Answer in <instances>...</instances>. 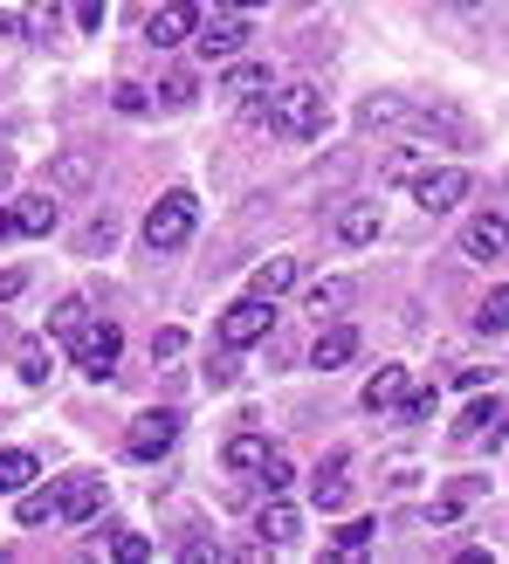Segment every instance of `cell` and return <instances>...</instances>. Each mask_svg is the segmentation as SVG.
<instances>
[{
  "instance_id": "cell-14",
  "label": "cell",
  "mask_w": 509,
  "mask_h": 564,
  "mask_svg": "<svg viewBox=\"0 0 509 564\" xmlns=\"http://www.w3.org/2000/svg\"><path fill=\"white\" fill-rule=\"evenodd\" d=\"M483 496H489V475H455V482L441 489V502H434V530H447L462 510H475Z\"/></svg>"
},
{
  "instance_id": "cell-8",
  "label": "cell",
  "mask_w": 509,
  "mask_h": 564,
  "mask_svg": "<svg viewBox=\"0 0 509 564\" xmlns=\"http://www.w3.org/2000/svg\"><path fill=\"white\" fill-rule=\"evenodd\" d=\"M420 138H447V145H483V131H475V118H468V110H455V104H427V110H413V118H407Z\"/></svg>"
},
{
  "instance_id": "cell-30",
  "label": "cell",
  "mask_w": 509,
  "mask_h": 564,
  "mask_svg": "<svg viewBox=\"0 0 509 564\" xmlns=\"http://www.w3.org/2000/svg\"><path fill=\"white\" fill-rule=\"evenodd\" d=\"M475 330H483V337H502V330H509V290H489V296H483V310H475Z\"/></svg>"
},
{
  "instance_id": "cell-33",
  "label": "cell",
  "mask_w": 509,
  "mask_h": 564,
  "mask_svg": "<svg viewBox=\"0 0 509 564\" xmlns=\"http://www.w3.org/2000/svg\"><path fill=\"white\" fill-rule=\"evenodd\" d=\"M254 482H269V496H282V489L296 482V468H290V455H282V447H269V462L254 468Z\"/></svg>"
},
{
  "instance_id": "cell-22",
  "label": "cell",
  "mask_w": 509,
  "mask_h": 564,
  "mask_svg": "<svg viewBox=\"0 0 509 564\" xmlns=\"http://www.w3.org/2000/svg\"><path fill=\"white\" fill-rule=\"evenodd\" d=\"M427 165H434V145H400V152L379 165V180H386V186H407V180L427 173Z\"/></svg>"
},
{
  "instance_id": "cell-20",
  "label": "cell",
  "mask_w": 509,
  "mask_h": 564,
  "mask_svg": "<svg viewBox=\"0 0 509 564\" xmlns=\"http://www.w3.org/2000/svg\"><path fill=\"white\" fill-rule=\"evenodd\" d=\"M351 296H358V290H351L345 275H324V282H310V290H303V310H310V317H337Z\"/></svg>"
},
{
  "instance_id": "cell-15",
  "label": "cell",
  "mask_w": 509,
  "mask_h": 564,
  "mask_svg": "<svg viewBox=\"0 0 509 564\" xmlns=\"http://www.w3.org/2000/svg\"><path fill=\"white\" fill-rule=\"evenodd\" d=\"M351 358H358V330L331 324V330H317V345H310V372H337V365H351Z\"/></svg>"
},
{
  "instance_id": "cell-47",
  "label": "cell",
  "mask_w": 509,
  "mask_h": 564,
  "mask_svg": "<svg viewBox=\"0 0 509 564\" xmlns=\"http://www.w3.org/2000/svg\"><path fill=\"white\" fill-rule=\"evenodd\" d=\"M447 8H483V0H447Z\"/></svg>"
},
{
  "instance_id": "cell-27",
  "label": "cell",
  "mask_w": 509,
  "mask_h": 564,
  "mask_svg": "<svg viewBox=\"0 0 509 564\" xmlns=\"http://www.w3.org/2000/svg\"><path fill=\"white\" fill-rule=\"evenodd\" d=\"M345 496H351V482L337 475V462L317 468V482H310V502H317V510H345Z\"/></svg>"
},
{
  "instance_id": "cell-16",
  "label": "cell",
  "mask_w": 509,
  "mask_h": 564,
  "mask_svg": "<svg viewBox=\"0 0 509 564\" xmlns=\"http://www.w3.org/2000/svg\"><path fill=\"white\" fill-rule=\"evenodd\" d=\"M400 392H407V365H379V372L365 379L358 406H365V413H392V406H400Z\"/></svg>"
},
{
  "instance_id": "cell-13",
  "label": "cell",
  "mask_w": 509,
  "mask_h": 564,
  "mask_svg": "<svg viewBox=\"0 0 509 564\" xmlns=\"http://www.w3.org/2000/svg\"><path fill=\"white\" fill-rule=\"evenodd\" d=\"M379 228H386V207L379 200H345V207H337V241H345V248L379 241Z\"/></svg>"
},
{
  "instance_id": "cell-23",
  "label": "cell",
  "mask_w": 509,
  "mask_h": 564,
  "mask_svg": "<svg viewBox=\"0 0 509 564\" xmlns=\"http://www.w3.org/2000/svg\"><path fill=\"white\" fill-rule=\"evenodd\" d=\"M35 475H42V462L28 455V447H0V496H21Z\"/></svg>"
},
{
  "instance_id": "cell-25",
  "label": "cell",
  "mask_w": 509,
  "mask_h": 564,
  "mask_svg": "<svg viewBox=\"0 0 509 564\" xmlns=\"http://www.w3.org/2000/svg\"><path fill=\"white\" fill-rule=\"evenodd\" d=\"M220 462H228L235 475H254V468L269 462V441H262V434H235L228 447H220Z\"/></svg>"
},
{
  "instance_id": "cell-5",
  "label": "cell",
  "mask_w": 509,
  "mask_h": 564,
  "mask_svg": "<svg viewBox=\"0 0 509 564\" xmlns=\"http://www.w3.org/2000/svg\"><path fill=\"white\" fill-rule=\"evenodd\" d=\"M269 330H275V303H269V296H241V303L220 310V345H228V351L262 345Z\"/></svg>"
},
{
  "instance_id": "cell-39",
  "label": "cell",
  "mask_w": 509,
  "mask_h": 564,
  "mask_svg": "<svg viewBox=\"0 0 509 564\" xmlns=\"http://www.w3.org/2000/svg\"><path fill=\"white\" fill-rule=\"evenodd\" d=\"M110 557H124V564H145V557H152V538H110Z\"/></svg>"
},
{
  "instance_id": "cell-6",
  "label": "cell",
  "mask_w": 509,
  "mask_h": 564,
  "mask_svg": "<svg viewBox=\"0 0 509 564\" xmlns=\"http://www.w3.org/2000/svg\"><path fill=\"white\" fill-rule=\"evenodd\" d=\"M173 441H180V413H173V406L138 413V420H131V434H124L131 462H159V455H173Z\"/></svg>"
},
{
  "instance_id": "cell-2",
  "label": "cell",
  "mask_w": 509,
  "mask_h": 564,
  "mask_svg": "<svg viewBox=\"0 0 509 564\" xmlns=\"http://www.w3.org/2000/svg\"><path fill=\"white\" fill-rule=\"evenodd\" d=\"M193 228H201V200H193L186 186H173V193H159L152 214H145V248L152 256H180L193 241Z\"/></svg>"
},
{
  "instance_id": "cell-35",
  "label": "cell",
  "mask_w": 509,
  "mask_h": 564,
  "mask_svg": "<svg viewBox=\"0 0 509 564\" xmlns=\"http://www.w3.org/2000/svg\"><path fill=\"white\" fill-rule=\"evenodd\" d=\"M110 241H118V214H104V220H90V228L76 235V248H83V256H97V248H110Z\"/></svg>"
},
{
  "instance_id": "cell-34",
  "label": "cell",
  "mask_w": 509,
  "mask_h": 564,
  "mask_svg": "<svg viewBox=\"0 0 509 564\" xmlns=\"http://www.w3.org/2000/svg\"><path fill=\"white\" fill-rule=\"evenodd\" d=\"M392 420H400V427H420V420H434V392H400V406H392Z\"/></svg>"
},
{
  "instance_id": "cell-44",
  "label": "cell",
  "mask_w": 509,
  "mask_h": 564,
  "mask_svg": "<svg viewBox=\"0 0 509 564\" xmlns=\"http://www.w3.org/2000/svg\"><path fill=\"white\" fill-rule=\"evenodd\" d=\"M14 186V152H0V193Z\"/></svg>"
},
{
  "instance_id": "cell-17",
  "label": "cell",
  "mask_w": 509,
  "mask_h": 564,
  "mask_svg": "<svg viewBox=\"0 0 509 564\" xmlns=\"http://www.w3.org/2000/svg\"><path fill=\"white\" fill-rule=\"evenodd\" d=\"M254 530H262V551H269V544H296V530H303V517H296V502H282V496H269V510L254 517Z\"/></svg>"
},
{
  "instance_id": "cell-1",
  "label": "cell",
  "mask_w": 509,
  "mask_h": 564,
  "mask_svg": "<svg viewBox=\"0 0 509 564\" xmlns=\"http://www.w3.org/2000/svg\"><path fill=\"white\" fill-rule=\"evenodd\" d=\"M262 118H269V131L310 145V138H324V124H331V97L317 83H282L275 97H262Z\"/></svg>"
},
{
  "instance_id": "cell-43",
  "label": "cell",
  "mask_w": 509,
  "mask_h": 564,
  "mask_svg": "<svg viewBox=\"0 0 509 564\" xmlns=\"http://www.w3.org/2000/svg\"><path fill=\"white\" fill-rule=\"evenodd\" d=\"M69 14H76V28H104V0H76Z\"/></svg>"
},
{
  "instance_id": "cell-37",
  "label": "cell",
  "mask_w": 509,
  "mask_h": 564,
  "mask_svg": "<svg viewBox=\"0 0 509 564\" xmlns=\"http://www.w3.org/2000/svg\"><path fill=\"white\" fill-rule=\"evenodd\" d=\"M110 104H118L124 118H145V110H152V97L138 90V83H118V90H110Z\"/></svg>"
},
{
  "instance_id": "cell-21",
  "label": "cell",
  "mask_w": 509,
  "mask_h": 564,
  "mask_svg": "<svg viewBox=\"0 0 509 564\" xmlns=\"http://www.w3.org/2000/svg\"><path fill=\"white\" fill-rule=\"evenodd\" d=\"M14 372H21L28 386H48V372H55L48 337H21V345H14Z\"/></svg>"
},
{
  "instance_id": "cell-24",
  "label": "cell",
  "mask_w": 509,
  "mask_h": 564,
  "mask_svg": "<svg viewBox=\"0 0 509 564\" xmlns=\"http://www.w3.org/2000/svg\"><path fill=\"white\" fill-rule=\"evenodd\" d=\"M220 90H228L235 104H254V97L269 90V63H235L228 76H220Z\"/></svg>"
},
{
  "instance_id": "cell-3",
  "label": "cell",
  "mask_w": 509,
  "mask_h": 564,
  "mask_svg": "<svg viewBox=\"0 0 509 564\" xmlns=\"http://www.w3.org/2000/svg\"><path fill=\"white\" fill-rule=\"evenodd\" d=\"M69 345H76V365H83V379H110V372H118V351H124V330L118 324H110V317H90V324H83L76 337H69Z\"/></svg>"
},
{
  "instance_id": "cell-48",
  "label": "cell",
  "mask_w": 509,
  "mask_h": 564,
  "mask_svg": "<svg viewBox=\"0 0 509 564\" xmlns=\"http://www.w3.org/2000/svg\"><path fill=\"white\" fill-rule=\"evenodd\" d=\"M0 35H14V21H8V14H0Z\"/></svg>"
},
{
  "instance_id": "cell-42",
  "label": "cell",
  "mask_w": 509,
  "mask_h": 564,
  "mask_svg": "<svg viewBox=\"0 0 509 564\" xmlns=\"http://www.w3.org/2000/svg\"><path fill=\"white\" fill-rule=\"evenodd\" d=\"M28 290V269H0V303H14Z\"/></svg>"
},
{
  "instance_id": "cell-26",
  "label": "cell",
  "mask_w": 509,
  "mask_h": 564,
  "mask_svg": "<svg viewBox=\"0 0 509 564\" xmlns=\"http://www.w3.org/2000/svg\"><path fill=\"white\" fill-rule=\"evenodd\" d=\"M496 420H502V400H475V406L462 413L455 441H483V434H496Z\"/></svg>"
},
{
  "instance_id": "cell-29",
  "label": "cell",
  "mask_w": 509,
  "mask_h": 564,
  "mask_svg": "<svg viewBox=\"0 0 509 564\" xmlns=\"http://www.w3.org/2000/svg\"><path fill=\"white\" fill-rule=\"evenodd\" d=\"M21 28L35 42H48V35H63V8H55V0H28V14H21Z\"/></svg>"
},
{
  "instance_id": "cell-46",
  "label": "cell",
  "mask_w": 509,
  "mask_h": 564,
  "mask_svg": "<svg viewBox=\"0 0 509 564\" xmlns=\"http://www.w3.org/2000/svg\"><path fill=\"white\" fill-rule=\"evenodd\" d=\"M14 235V214H0V241H8Z\"/></svg>"
},
{
  "instance_id": "cell-40",
  "label": "cell",
  "mask_w": 509,
  "mask_h": 564,
  "mask_svg": "<svg viewBox=\"0 0 509 564\" xmlns=\"http://www.w3.org/2000/svg\"><path fill=\"white\" fill-rule=\"evenodd\" d=\"M372 530H379V523H365V517L345 523V530H337V551H365V544H372Z\"/></svg>"
},
{
  "instance_id": "cell-41",
  "label": "cell",
  "mask_w": 509,
  "mask_h": 564,
  "mask_svg": "<svg viewBox=\"0 0 509 564\" xmlns=\"http://www.w3.org/2000/svg\"><path fill=\"white\" fill-rule=\"evenodd\" d=\"M207 392H220V386H235V358H207Z\"/></svg>"
},
{
  "instance_id": "cell-32",
  "label": "cell",
  "mask_w": 509,
  "mask_h": 564,
  "mask_svg": "<svg viewBox=\"0 0 509 564\" xmlns=\"http://www.w3.org/2000/svg\"><path fill=\"white\" fill-rule=\"evenodd\" d=\"M21 523L35 530V523H55V482L48 489H21Z\"/></svg>"
},
{
  "instance_id": "cell-45",
  "label": "cell",
  "mask_w": 509,
  "mask_h": 564,
  "mask_svg": "<svg viewBox=\"0 0 509 564\" xmlns=\"http://www.w3.org/2000/svg\"><path fill=\"white\" fill-rule=\"evenodd\" d=\"M214 8H241L248 14V8H269V0H214Z\"/></svg>"
},
{
  "instance_id": "cell-31",
  "label": "cell",
  "mask_w": 509,
  "mask_h": 564,
  "mask_svg": "<svg viewBox=\"0 0 509 564\" xmlns=\"http://www.w3.org/2000/svg\"><path fill=\"white\" fill-rule=\"evenodd\" d=\"M358 118H365V124H407V118H413V104H407V97H365Z\"/></svg>"
},
{
  "instance_id": "cell-9",
  "label": "cell",
  "mask_w": 509,
  "mask_h": 564,
  "mask_svg": "<svg viewBox=\"0 0 509 564\" xmlns=\"http://www.w3.org/2000/svg\"><path fill=\"white\" fill-rule=\"evenodd\" d=\"M104 510V475H63L55 482V523H90Z\"/></svg>"
},
{
  "instance_id": "cell-19",
  "label": "cell",
  "mask_w": 509,
  "mask_h": 564,
  "mask_svg": "<svg viewBox=\"0 0 509 564\" xmlns=\"http://www.w3.org/2000/svg\"><path fill=\"white\" fill-rule=\"evenodd\" d=\"M296 282V256H269V262H254V275H248V296H282Z\"/></svg>"
},
{
  "instance_id": "cell-38",
  "label": "cell",
  "mask_w": 509,
  "mask_h": 564,
  "mask_svg": "<svg viewBox=\"0 0 509 564\" xmlns=\"http://www.w3.org/2000/svg\"><path fill=\"white\" fill-rule=\"evenodd\" d=\"M180 351H186V330H173V324L152 330V365H159V358H180Z\"/></svg>"
},
{
  "instance_id": "cell-12",
  "label": "cell",
  "mask_w": 509,
  "mask_h": 564,
  "mask_svg": "<svg viewBox=\"0 0 509 564\" xmlns=\"http://www.w3.org/2000/svg\"><path fill=\"white\" fill-rule=\"evenodd\" d=\"M193 21H201V8H193V0H165V8L145 21V42H152V48H180V42L193 35Z\"/></svg>"
},
{
  "instance_id": "cell-10",
  "label": "cell",
  "mask_w": 509,
  "mask_h": 564,
  "mask_svg": "<svg viewBox=\"0 0 509 564\" xmlns=\"http://www.w3.org/2000/svg\"><path fill=\"white\" fill-rule=\"evenodd\" d=\"M462 256L468 262H502L509 256V214H475L462 228Z\"/></svg>"
},
{
  "instance_id": "cell-7",
  "label": "cell",
  "mask_w": 509,
  "mask_h": 564,
  "mask_svg": "<svg viewBox=\"0 0 509 564\" xmlns=\"http://www.w3.org/2000/svg\"><path fill=\"white\" fill-rule=\"evenodd\" d=\"M468 165H427V173H420L413 180V200L420 207H427V214H455L462 200H468Z\"/></svg>"
},
{
  "instance_id": "cell-4",
  "label": "cell",
  "mask_w": 509,
  "mask_h": 564,
  "mask_svg": "<svg viewBox=\"0 0 509 564\" xmlns=\"http://www.w3.org/2000/svg\"><path fill=\"white\" fill-rule=\"evenodd\" d=\"M193 42H201L207 63H235V55L248 48V14L241 8H214L207 21H193Z\"/></svg>"
},
{
  "instance_id": "cell-28",
  "label": "cell",
  "mask_w": 509,
  "mask_h": 564,
  "mask_svg": "<svg viewBox=\"0 0 509 564\" xmlns=\"http://www.w3.org/2000/svg\"><path fill=\"white\" fill-rule=\"evenodd\" d=\"M83 324H90V303H83V296H63L48 310V337H76Z\"/></svg>"
},
{
  "instance_id": "cell-36",
  "label": "cell",
  "mask_w": 509,
  "mask_h": 564,
  "mask_svg": "<svg viewBox=\"0 0 509 564\" xmlns=\"http://www.w3.org/2000/svg\"><path fill=\"white\" fill-rule=\"evenodd\" d=\"M159 97L173 104V110H186L193 97H201V83H193V76H165V83H159Z\"/></svg>"
},
{
  "instance_id": "cell-11",
  "label": "cell",
  "mask_w": 509,
  "mask_h": 564,
  "mask_svg": "<svg viewBox=\"0 0 509 564\" xmlns=\"http://www.w3.org/2000/svg\"><path fill=\"white\" fill-rule=\"evenodd\" d=\"M97 186V152H55L48 159V193L55 200H76V193Z\"/></svg>"
},
{
  "instance_id": "cell-18",
  "label": "cell",
  "mask_w": 509,
  "mask_h": 564,
  "mask_svg": "<svg viewBox=\"0 0 509 564\" xmlns=\"http://www.w3.org/2000/svg\"><path fill=\"white\" fill-rule=\"evenodd\" d=\"M55 220H63L55 193H28V200L14 207V235H55Z\"/></svg>"
}]
</instances>
